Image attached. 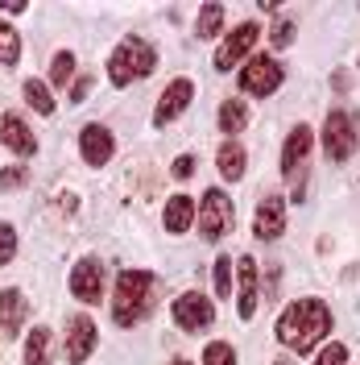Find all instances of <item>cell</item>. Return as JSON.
Masks as SVG:
<instances>
[{
    "label": "cell",
    "mask_w": 360,
    "mask_h": 365,
    "mask_svg": "<svg viewBox=\"0 0 360 365\" xmlns=\"http://www.w3.org/2000/svg\"><path fill=\"white\" fill-rule=\"evenodd\" d=\"M170 365H191V361H186V357H174V361H170Z\"/></svg>",
    "instance_id": "35"
},
{
    "label": "cell",
    "mask_w": 360,
    "mask_h": 365,
    "mask_svg": "<svg viewBox=\"0 0 360 365\" xmlns=\"http://www.w3.org/2000/svg\"><path fill=\"white\" fill-rule=\"evenodd\" d=\"M88 91H91V79H79V83L70 88V104H83V100H88Z\"/></svg>",
    "instance_id": "33"
},
{
    "label": "cell",
    "mask_w": 360,
    "mask_h": 365,
    "mask_svg": "<svg viewBox=\"0 0 360 365\" xmlns=\"http://www.w3.org/2000/svg\"><path fill=\"white\" fill-rule=\"evenodd\" d=\"M158 303V278L149 270H120L112 291V324L116 328H137Z\"/></svg>",
    "instance_id": "2"
},
{
    "label": "cell",
    "mask_w": 360,
    "mask_h": 365,
    "mask_svg": "<svg viewBox=\"0 0 360 365\" xmlns=\"http://www.w3.org/2000/svg\"><path fill=\"white\" fill-rule=\"evenodd\" d=\"M50 79H54V88H67L70 79H75V54H70V50H58V54H54Z\"/></svg>",
    "instance_id": "25"
},
{
    "label": "cell",
    "mask_w": 360,
    "mask_h": 365,
    "mask_svg": "<svg viewBox=\"0 0 360 365\" xmlns=\"http://www.w3.org/2000/svg\"><path fill=\"white\" fill-rule=\"evenodd\" d=\"M323 150L332 162H348L360 150V120L344 108H332L323 116Z\"/></svg>",
    "instance_id": "6"
},
{
    "label": "cell",
    "mask_w": 360,
    "mask_h": 365,
    "mask_svg": "<svg viewBox=\"0 0 360 365\" xmlns=\"http://www.w3.org/2000/svg\"><path fill=\"white\" fill-rule=\"evenodd\" d=\"M332 332V307L323 299H294L277 316V341L290 353H311Z\"/></svg>",
    "instance_id": "1"
},
{
    "label": "cell",
    "mask_w": 360,
    "mask_h": 365,
    "mask_svg": "<svg viewBox=\"0 0 360 365\" xmlns=\"http://www.w3.org/2000/svg\"><path fill=\"white\" fill-rule=\"evenodd\" d=\"M257 38H261V25L257 21H240L224 42H220V50H216V71H232L236 63H245L248 50L257 46Z\"/></svg>",
    "instance_id": "9"
},
{
    "label": "cell",
    "mask_w": 360,
    "mask_h": 365,
    "mask_svg": "<svg viewBox=\"0 0 360 365\" xmlns=\"http://www.w3.org/2000/svg\"><path fill=\"white\" fill-rule=\"evenodd\" d=\"M79 154H83L88 166H104V162H112V154H116L112 129H108V125H100V120L83 125V129H79Z\"/></svg>",
    "instance_id": "14"
},
{
    "label": "cell",
    "mask_w": 360,
    "mask_h": 365,
    "mask_svg": "<svg viewBox=\"0 0 360 365\" xmlns=\"http://www.w3.org/2000/svg\"><path fill=\"white\" fill-rule=\"evenodd\" d=\"M216 166H220V175H224L228 182H240L248 170V154L245 145L236 141V137H228L224 145H220V154H216Z\"/></svg>",
    "instance_id": "19"
},
{
    "label": "cell",
    "mask_w": 360,
    "mask_h": 365,
    "mask_svg": "<svg viewBox=\"0 0 360 365\" xmlns=\"http://www.w3.org/2000/svg\"><path fill=\"white\" fill-rule=\"evenodd\" d=\"M348 361V344H339V341H332L323 353H319V361L315 365H344Z\"/></svg>",
    "instance_id": "31"
},
{
    "label": "cell",
    "mask_w": 360,
    "mask_h": 365,
    "mask_svg": "<svg viewBox=\"0 0 360 365\" xmlns=\"http://www.w3.org/2000/svg\"><path fill=\"white\" fill-rule=\"evenodd\" d=\"M21 91H25V104H29V108H33L38 116H54V96L46 91L42 79H25Z\"/></svg>",
    "instance_id": "21"
},
{
    "label": "cell",
    "mask_w": 360,
    "mask_h": 365,
    "mask_svg": "<svg viewBox=\"0 0 360 365\" xmlns=\"http://www.w3.org/2000/svg\"><path fill=\"white\" fill-rule=\"evenodd\" d=\"M224 4H203L199 9V17H195V34L199 38H216L220 29H224Z\"/></svg>",
    "instance_id": "23"
},
{
    "label": "cell",
    "mask_w": 360,
    "mask_h": 365,
    "mask_svg": "<svg viewBox=\"0 0 360 365\" xmlns=\"http://www.w3.org/2000/svg\"><path fill=\"white\" fill-rule=\"evenodd\" d=\"M29 175H33V170H29V166H4V170H0V195H4V191H17V187H25V182H29Z\"/></svg>",
    "instance_id": "27"
},
{
    "label": "cell",
    "mask_w": 360,
    "mask_h": 365,
    "mask_svg": "<svg viewBox=\"0 0 360 365\" xmlns=\"http://www.w3.org/2000/svg\"><path fill=\"white\" fill-rule=\"evenodd\" d=\"M25 365H50V328H33L25 336Z\"/></svg>",
    "instance_id": "22"
},
{
    "label": "cell",
    "mask_w": 360,
    "mask_h": 365,
    "mask_svg": "<svg viewBox=\"0 0 360 365\" xmlns=\"http://www.w3.org/2000/svg\"><path fill=\"white\" fill-rule=\"evenodd\" d=\"M170 175H174V179H191V175H195V154H179L174 166H170Z\"/></svg>",
    "instance_id": "32"
},
{
    "label": "cell",
    "mask_w": 360,
    "mask_h": 365,
    "mask_svg": "<svg viewBox=\"0 0 360 365\" xmlns=\"http://www.w3.org/2000/svg\"><path fill=\"white\" fill-rule=\"evenodd\" d=\"M13 257H17V228L0 220V266H13Z\"/></svg>",
    "instance_id": "28"
},
{
    "label": "cell",
    "mask_w": 360,
    "mask_h": 365,
    "mask_svg": "<svg viewBox=\"0 0 360 365\" xmlns=\"http://www.w3.org/2000/svg\"><path fill=\"white\" fill-rule=\"evenodd\" d=\"M294 29H298V25H294L290 17H277V21H273V29H270V42L277 46V50H286V46L294 42Z\"/></svg>",
    "instance_id": "30"
},
{
    "label": "cell",
    "mask_w": 360,
    "mask_h": 365,
    "mask_svg": "<svg viewBox=\"0 0 360 365\" xmlns=\"http://www.w3.org/2000/svg\"><path fill=\"white\" fill-rule=\"evenodd\" d=\"M170 316H174V324H179L182 332H203V328L216 324V303L203 291H182L174 299V307H170Z\"/></svg>",
    "instance_id": "8"
},
{
    "label": "cell",
    "mask_w": 360,
    "mask_h": 365,
    "mask_svg": "<svg viewBox=\"0 0 360 365\" xmlns=\"http://www.w3.org/2000/svg\"><path fill=\"white\" fill-rule=\"evenodd\" d=\"M162 225H166L170 237H182L186 228L195 225V200H191L186 191L170 195V200H166V212H162Z\"/></svg>",
    "instance_id": "18"
},
{
    "label": "cell",
    "mask_w": 360,
    "mask_h": 365,
    "mask_svg": "<svg viewBox=\"0 0 360 365\" xmlns=\"http://www.w3.org/2000/svg\"><path fill=\"white\" fill-rule=\"evenodd\" d=\"M216 295L232 299V257H216Z\"/></svg>",
    "instance_id": "29"
},
{
    "label": "cell",
    "mask_w": 360,
    "mask_h": 365,
    "mask_svg": "<svg viewBox=\"0 0 360 365\" xmlns=\"http://www.w3.org/2000/svg\"><path fill=\"white\" fill-rule=\"evenodd\" d=\"M282 83H286V67H282L277 58H270V54H257V58L245 63V71H240V91H245V96H257V100L273 96Z\"/></svg>",
    "instance_id": "7"
},
{
    "label": "cell",
    "mask_w": 360,
    "mask_h": 365,
    "mask_svg": "<svg viewBox=\"0 0 360 365\" xmlns=\"http://www.w3.org/2000/svg\"><path fill=\"white\" fill-rule=\"evenodd\" d=\"M203 365H236V349L228 341H211L203 349Z\"/></svg>",
    "instance_id": "26"
},
{
    "label": "cell",
    "mask_w": 360,
    "mask_h": 365,
    "mask_svg": "<svg viewBox=\"0 0 360 365\" xmlns=\"http://www.w3.org/2000/svg\"><path fill=\"white\" fill-rule=\"evenodd\" d=\"M273 365H294V361H290V357H277V361H273Z\"/></svg>",
    "instance_id": "34"
},
{
    "label": "cell",
    "mask_w": 360,
    "mask_h": 365,
    "mask_svg": "<svg viewBox=\"0 0 360 365\" xmlns=\"http://www.w3.org/2000/svg\"><path fill=\"white\" fill-rule=\"evenodd\" d=\"M191 100H195V83L186 79V75H179V79H170L166 83V91L158 96V108H154V125L158 129H166L170 120H179L186 108H191Z\"/></svg>",
    "instance_id": "10"
},
{
    "label": "cell",
    "mask_w": 360,
    "mask_h": 365,
    "mask_svg": "<svg viewBox=\"0 0 360 365\" xmlns=\"http://www.w3.org/2000/svg\"><path fill=\"white\" fill-rule=\"evenodd\" d=\"M311 145H315L311 125H294L286 145H282V179L290 182V200L307 195V158H311Z\"/></svg>",
    "instance_id": "5"
},
{
    "label": "cell",
    "mask_w": 360,
    "mask_h": 365,
    "mask_svg": "<svg viewBox=\"0 0 360 365\" xmlns=\"http://www.w3.org/2000/svg\"><path fill=\"white\" fill-rule=\"evenodd\" d=\"M216 120H220V129H224L228 137H236V133H240V129L248 125V108H245V100H240V96L224 100V104H220V113H216Z\"/></svg>",
    "instance_id": "20"
},
{
    "label": "cell",
    "mask_w": 360,
    "mask_h": 365,
    "mask_svg": "<svg viewBox=\"0 0 360 365\" xmlns=\"http://www.w3.org/2000/svg\"><path fill=\"white\" fill-rule=\"evenodd\" d=\"M158 67V50L145 42V38H137V34H125L116 50L108 54V79H112V88H133L137 79H149Z\"/></svg>",
    "instance_id": "3"
},
{
    "label": "cell",
    "mask_w": 360,
    "mask_h": 365,
    "mask_svg": "<svg viewBox=\"0 0 360 365\" xmlns=\"http://www.w3.org/2000/svg\"><path fill=\"white\" fill-rule=\"evenodd\" d=\"M286 232V200L282 195H265L257 204V216H253V237L257 241H277Z\"/></svg>",
    "instance_id": "15"
},
{
    "label": "cell",
    "mask_w": 360,
    "mask_h": 365,
    "mask_svg": "<svg viewBox=\"0 0 360 365\" xmlns=\"http://www.w3.org/2000/svg\"><path fill=\"white\" fill-rule=\"evenodd\" d=\"M100 344V328L91 316H70L67 319V365H88L91 349Z\"/></svg>",
    "instance_id": "13"
},
{
    "label": "cell",
    "mask_w": 360,
    "mask_h": 365,
    "mask_svg": "<svg viewBox=\"0 0 360 365\" xmlns=\"http://www.w3.org/2000/svg\"><path fill=\"white\" fill-rule=\"evenodd\" d=\"M21 58V34L9 21H0V67H17Z\"/></svg>",
    "instance_id": "24"
},
{
    "label": "cell",
    "mask_w": 360,
    "mask_h": 365,
    "mask_svg": "<svg viewBox=\"0 0 360 365\" xmlns=\"http://www.w3.org/2000/svg\"><path fill=\"white\" fill-rule=\"evenodd\" d=\"M25 319H29V299H25L21 287H4L0 291V328H4V336H17L25 328Z\"/></svg>",
    "instance_id": "17"
},
{
    "label": "cell",
    "mask_w": 360,
    "mask_h": 365,
    "mask_svg": "<svg viewBox=\"0 0 360 365\" xmlns=\"http://www.w3.org/2000/svg\"><path fill=\"white\" fill-rule=\"evenodd\" d=\"M257 278H261L257 257L240 253V257H236V312H240V319L257 316V303H261V287H257Z\"/></svg>",
    "instance_id": "12"
},
{
    "label": "cell",
    "mask_w": 360,
    "mask_h": 365,
    "mask_svg": "<svg viewBox=\"0 0 360 365\" xmlns=\"http://www.w3.org/2000/svg\"><path fill=\"white\" fill-rule=\"evenodd\" d=\"M70 295L79 303H100L104 299V262L100 257H79L70 270Z\"/></svg>",
    "instance_id": "11"
},
{
    "label": "cell",
    "mask_w": 360,
    "mask_h": 365,
    "mask_svg": "<svg viewBox=\"0 0 360 365\" xmlns=\"http://www.w3.org/2000/svg\"><path fill=\"white\" fill-rule=\"evenodd\" d=\"M0 145H9L17 158H33V154H38V137H33V129H29L17 113L0 116Z\"/></svg>",
    "instance_id": "16"
},
{
    "label": "cell",
    "mask_w": 360,
    "mask_h": 365,
    "mask_svg": "<svg viewBox=\"0 0 360 365\" xmlns=\"http://www.w3.org/2000/svg\"><path fill=\"white\" fill-rule=\"evenodd\" d=\"M195 216H199L203 241H224L228 232L236 228V204H232V195H228L224 187H207L199 207H195Z\"/></svg>",
    "instance_id": "4"
}]
</instances>
